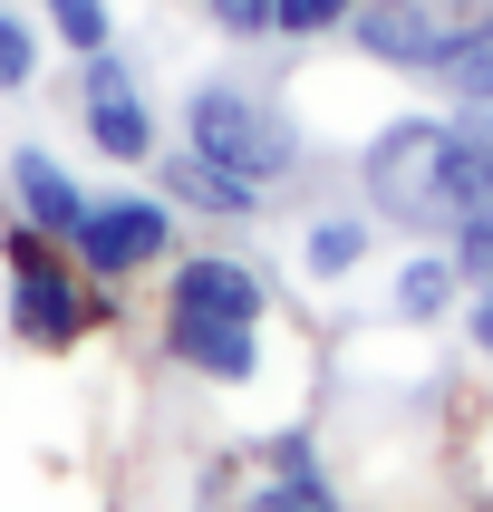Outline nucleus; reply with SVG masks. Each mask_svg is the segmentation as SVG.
Wrapping results in <instances>:
<instances>
[{
	"instance_id": "f257e3e1",
	"label": "nucleus",
	"mask_w": 493,
	"mask_h": 512,
	"mask_svg": "<svg viewBox=\"0 0 493 512\" xmlns=\"http://www.w3.org/2000/svg\"><path fill=\"white\" fill-rule=\"evenodd\" d=\"M445 155H455V116H387V126L358 145V184H368L377 223L455 232V203H445Z\"/></svg>"
},
{
	"instance_id": "f03ea898",
	"label": "nucleus",
	"mask_w": 493,
	"mask_h": 512,
	"mask_svg": "<svg viewBox=\"0 0 493 512\" xmlns=\"http://www.w3.org/2000/svg\"><path fill=\"white\" fill-rule=\"evenodd\" d=\"M184 145L213 155V165H232V174H252V184L300 174V126L281 116V97H261V87H242V78H194V97H184Z\"/></svg>"
},
{
	"instance_id": "7ed1b4c3",
	"label": "nucleus",
	"mask_w": 493,
	"mask_h": 512,
	"mask_svg": "<svg viewBox=\"0 0 493 512\" xmlns=\"http://www.w3.org/2000/svg\"><path fill=\"white\" fill-rule=\"evenodd\" d=\"M493 20V0H358L348 10V49L397 78H445V58Z\"/></svg>"
},
{
	"instance_id": "20e7f679",
	"label": "nucleus",
	"mask_w": 493,
	"mask_h": 512,
	"mask_svg": "<svg viewBox=\"0 0 493 512\" xmlns=\"http://www.w3.org/2000/svg\"><path fill=\"white\" fill-rule=\"evenodd\" d=\"M58 252H68V242H49L39 223L10 232V329H20V348H78L87 319H97L87 271L58 261Z\"/></svg>"
},
{
	"instance_id": "39448f33",
	"label": "nucleus",
	"mask_w": 493,
	"mask_h": 512,
	"mask_svg": "<svg viewBox=\"0 0 493 512\" xmlns=\"http://www.w3.org/2000/svg\"><path fill=\"white\" fill-rule=\"evenodd\" d=\"M165 252H174V203L165 194H87V223L68 232V261H78L97 290H126Z\"/></svg>"
},
{
	"instance_id": "423d86ee",
	"label": "nucleus",
	"mask_w": 493,
	"mask_h": 512,
	"mask_svg": "<svg viewBox=\"0 0 493 512\" xmlns=\"http://www.w3.org/2000/svg\"><path fill=\"white\" fill-rule=\"evenodd\" d=\"M78 126H87V145H97L107 165H155V107H145L136 68H126L116 49H87V68H78Z\"/></svg>"
},
{
	"instance_id": "0eeeda50",
	"label": "nucleus",
	"mask_w": 493,
	"mask_h": 512,
	"mask_svg": "<svg viewBox=\"0 0 493 512\" xmlns=\"http://www.w3.org/2000/svg\"><path fill=\"white\" fill-rule=\"evenodd\" d=\"M165 358L203 387H252L261 377V319H203V310H165Z\"/></svg>"
},
{
	"instance_id": "6e6552de",
	"label": "nucleus",
	"mask_w": 493,
	"mask_h": 512,
	"mask_svg": "<svg viewBox=\"0 0 493 512\" xmlns=\"http://www.w3.org/2000/svg\"><path fill=\"white\" fill-rule=\"evenodd\" d=\"M165 310H203V319H271V281H261L242 252H194V261H174Z\"/></svg>"
},
{
	"instance_id": "1a4fd4ad",
	"label": "nucleus",
	"mask_w": 493,
	"mask_h": 512,
	"mask_svg": "<svg viewBox=\"0 0 493 512\" xmlns=\"http://www.w3.org/2000/svg\"><path fill=\"white\" fill-rule=\"evenodd\" d=\"M261 464H271V474L242 493V512H348V503H339V484L319 474V445H310L300 426L271 435V445H261Z\"/></svg>"
},
{
	"instance_id": "9d476101",
	"label": "nucleus",
	"mask_w": 493,
	"mask_h": 512,
	"mask_svg": "<svg viewBox=\"0 0 493 512\" xmlns=\"http://www.w3.org/2000/svg\"><path fill=\"white\" fill-rule=\"evenodd\" d=\"M155 184H165L174 213H203V223H252V213H261V184H252V174L213 165V155H194V145H184V155H165V165H155Z\"/></svg>"
},
{
	"instance_id": "9b49d317",
	"label": "nucleus",
	"mask_w": 493,
	"mask_h": 512,
	"mask_svg": "<svg viewBox=\"0 0 493 512\" xmlns=\"http://www.w3.org/2000/svg\"><path fill=\"white\" fill-rule=\"evenodd\" d=\"M10 194H20V223H39L49 242H68V232L87 223V184L58 165L49 145H20V155H10Z\"/></svg>"
},
{
	"instance_id": "f8f14e48",
	"label": "nucleus",
	"mask_w": 493,
	"mask_h": 512,
	"mask_svg": "<svg viewBox=\"0 0 493 512\" xmlns=\"http://www.w3.org/2000/svg\"><path fill=\"white\" fill-rule=\"evenodd\" d=\"M455 290H464L455 252H416V261H397V290H387V319H406V329H426V319H445V310H455Z\"/></svg>"
},
{
	"instance_id": "ddd939ff",
	"label": "nucleus",
	"mask_w": 493,
	"mask_h": 512,
	"mask_svg": "<svg viewBox=\"0 0 493 512\" xmlns=\"http://www.w3.org/2000/svg\"><path fill=\"white\" fill-rule=\"evenodd\" d=\"M300 261H310V281H348V271L368 261V213H329V223H310Z\"/></svg>"
},
{
	"instance_id": "4468645a",
	"label": "nucleus",
	"mask_w": 493,
	"mask_h": 512,
	"mask_svg": "<svg viewBox=\"0 0 493 512\" xmlns=\"http://www.w3.org/2000/svg\"><path fill=\"white\" fill-rule=\"evenodd\" d=\"M435 87H445V97H464V107H493V20L474 29L455 58H445V78H435Z\"/></svg>"
},
{
	"instance_id": "2eb2a0df",
	"label": "nucleus",
	"mask_w": 493,
	"mask_h": 512,
	"mask_svg": "<svg viewBox=\"0 0 493 512\" xmlns=\"http://www.w3.org/2000/svg\"><path fill=\"white\" fill-rule=\"evenodd\" d=\"M49 20H58V39H68L78 58L116 39V10H107V0H49Z\"/></svg>"
},
{
	"instance_id": "dca6fc26",
	"label": "nucleus",
	"mask_w": 493,
	"mask_h": 512,
	"mask_svg": "<svg viewBox=\"0 0 493 512\" xmlns=\"http://www.w3.org/2000/svg\"><path fill=\"white\" fill-rule=\"evenodd\" d=\"M348 10L358 0H271V29L281 39H329V29H348Z\"/></svg>"
},
{
	"instance_id": "f3484780",
	"label": "nucleus",
	"mask_w": 493,
	"mask_h": 512,
	"mask_svg": "<svg viewBox=\"0 0 493 512\" xmlns=\"http://www.w3.org/2000/svg\"><path fill=\"white\" fill-rule=\"evenodd\" d=\"M29 78H39V39H29L20 10H0V97H20Z\"/></svg>"
},
{
	"instance_id": "a211bd4d",
	"label": "nucleus",
	"mask_w": 493,
	"mask_h": 512,
	"mask_svg": "<svg viewBox=\"0 0 493 512\" xmlns=\"http://www.w3.org/2000/svg\"><path fill=\"white\" fill-rule=\"evenodd\" d=\"M445 252H455V271L474 290H493V223H455V232H445Z\"/></svg>"
},
{
	"instance_id": "6ab92c4d",
	"label": "nucleus",
	"mask_w": 493,
	"mask_h": 512,
	"mask_svg": "<svg viewBox=\"0 0 493 512\" xmlns=\"http://www.w3.org/2000/svg\"><path fill=\"white\" fill-rule=\"evenodd\" d=\"M203 20L223 39H271V0H203Z\"/></svg>"
},
{
	"instance_id": "aec40b11",
	"label": "nucleus",
	"mask_w": 493,
	"mask_h": 512,
	"mask_svg": "<svg viewBox=\"0 0 493 512\" xmlns=\"http://www.w3.org/2000/svg\"><path fill=\"white\" fill-rule=\"evenodd\" d=\"M464 339H474V358H493V290H474V310H464Z\"/></svg>"
}]
</instances>
